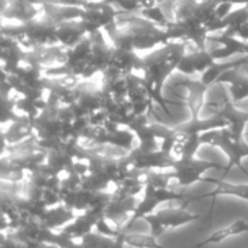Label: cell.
I'll use <instances>...</instances> for the list:
<instances>
[{
	"label": "cell",
	"instance_id": "cell-5",
	"mask_svg": "<svg viewBox=\"0 0 248 248\" xmlns=\"http://www.w3.org/2000/svg\"><path fill=\"white\" fill-rule=\"evenodd\" d=\"M179 200H190V198L186 194L178 193L171 188H160V186L145 183L144 189H143V199L140 202H137V206L133 210L130 219L124 225V232L130 229L133 223L137 222L138 219H143V217L154 212L161 203L167 202V201Z\"/></svg>",
	"mask_w": 248,
	"mask_h": 248
},
{
	"label": "cell",
	"instance_id": "cell-8",
	"mask_svg": "<svg viewBox=\"0 0 248 248\" xmlns=\"http://www.w3.org/2000/svg\"><path fill=\"white\" fill-rule=\"evenodd\" d=\"M130 166L140 171H155V170H171L176 157L164 150H142L133 148L125 155Z\"/></svg>",
	"mask_w": 248,
	"mask_h": 248
},
{
	"label": "cell",
	"instance_id": "cell-17",
	"mask_svg": "<svg viewBox=\"0 0 248 248\" xmlns=\"http://www.w3.org/2000/svg\"><path fill=\"white\" fill-rule=\"evenodd\" d=\"M213 62V57L211 56V52L205 48L195 47L194 51H186L181 63H179L177 70L186 75H193L196 73H203Z\"/></svg>",
	"mask_w": 248,
	"mask_h": 248
},
{
	"label": "cell",
	"instance_id": "cell-3",
	"mask_svg": "<svg viewBox=\"0 0 248 248\" xmlns=\"http://www.w3.org/2000/svg\"><path fill=\"white\" fill-rule=\"evenodd\" d=\"M104 31L110 38L111 45L136 52L157 48L172 41L164 28L143 17L116 19Z\"/></svg>",
	"mask_w": 248,
	"mask_h": 248
},
{
	"label": "cell",
	"instance_id": "cell-7",
	"mask_svg": "<svg viewBox=\"0 0 248 248\" xmlns=\"http://www.w3.org/2000/svg\"><path fill=\"white\" fill-rule=\"evenodd\" d=\"M173 181L176 186H190L203 181V174L211 170H224L222 165L208 160H199L195 157L176 159L172 164Z\"/></svg>",
	"mask_w": 248,
	"mask_h": 248
},
{
	"label": "cell",
	"instance_id": "cell-19",
	"mask_svg": "<svg viewBox=\"0 0 248 248\" xmlns=\"http://www.w3.org/2000/svg\"><path fill=\"white\" fill-rule=\"evenodd\" d=\"M201 145H202V143L200 140V135L177 132L173 148H172V155L176 159L195 157L196 153Z\"/></svg>",
	"mask_w": 248,
	"mask_h": 248
},
{
	"label": "cell",
	"instance_id": "cell-1",
	"mask_svg": "<svg viewBox=\"0 0 248 248\" xmlns=\"http://www.w3.org/2000/svg\"><path fill=\"white\" fill-rule=\"evenodd\" d=\"M113 45H108L102 31L90 34L72 47L65 48L63 63L44 70L45 77H74L90 79L108 68Z\"/></svg>",
	"mask_w": 248,
	"mask_h": 248
},
{
	"label": "cell",
	"instance_id": "cell-2",
	"mask_svg": "<svg viewBox=\"0 0 248 248\" xmlns=\"http://www.w3.org/2000/svg\"><path fill=\"white\" fill-rule=\"evenodd\" d=\"M186 41H170L166 45L155 48L153 52L143 57L142 78L149 91L153 102L159 104L167 111V102L162 94V89L167 78L177 70L184 53Z\"/></svg>",
	"mask_w": 248,
	"mask_h": 248
},
{
	"label": "cell",
	"instance_id": "cell-12",
	"mask_svg": "<svg viewBox=\"0 0 248 248\" xmlns=\"http://www.w3.org/2000/svg\"><path fill=\"white\" fill-rule=\"evenodd\" d=\"M127 98L135 108L136 115H143L147 113L152 104L154 103L150 97L149 91L143 81L142 75L132 74L127 79Z\"/></svg>",
	"mask_w": 248,
	"mask_h": 248
},
{
	"label": "cell",
	"instance_id": "cell-15",
	"mask_svg": "<svg viewBox=\"0 0 248 248\" xmlns=\"http://www.w3.org/2000/svg\"><path fill=\"white\" fill-rule=\"evenodd\" d=\"M127 127L135 133V136L137 137L140 145L138 148L142 150H148V152H152V150H159L160 149V143L157 140L156 136H155L154 130H153L152 123H149L148 120L147 114H143V115H137L130 124L127 125Z\"/></svg>",
	"mask_w": 248,
	"mask_h": 248
},
{
	"label": "cell",
	"instance_id": "cell-11",
	"mask_svg": "<svg viewBox=\"0 0 248 248\" xmlns=\"http://www.w3.org/2000/svg\"><path fill=\"white\" fill-rule=\"evenodd\" d=\"M208 40H212L220 45V47L210 51L215 61L225 60L232 55L248 56V41L242 40L236 35H232L227 31H223L220 35L212 36V38L208 36L207 41Z\"/></svg>",
	"mask_w": 248,
	"mask_h": 248
},
{
	"label": "cell",
	"instance_id": "cell-18",
	"mask_svg": "<svg viewBox=\"0 0 248 248\" xmlns=\"http://www.w3.org/2000/svg\"><path fill=\"white\" fill-rule=\"evenodd\" d=\"M179 86L188 90V99H186V106H188L190 115L200 116L201 110L205 106V93L208 90L203 82L199 80H183L178 82Z\"/></svg>",
	"mask_w": 248,
	"mask_h": 248
},
{
	"label": "cell",
	"instance_id": "cell-9",
	"mask_svg": "<svg viewBox=\"0 0 248 248\" xmlns=\"http://www.w3.org/2000/svg\"><path fill=\"white\" fill-rule=\"evenodd\" d=\"M215 110L227 121V128L232 137L237 140H244L245 130L248 125V110H241L230 99L225 98L222 103H215ZM213 110V111H215Z\"/></svg>",
	"mask_w": 248,
	"mask_h": 248
},
{
	"label": "cell",
	"instance_id": "cell-10",
	"mask_svg": "<svg viewBox=\"0 0 248 248\" xmlns=\"http://www.w3.org/2000/svg\"><path fill=\"white\" fill-rule=\"evenodd\" d=\"M143 65H144L143 57H140L136 51L113 46L110 57H109L108 68L106 70L120 73V74L128 77V75L136 74L137 72L142 73Z\"/></svg>",
	"mask_w": 248,
	"mask_h": 248
},
{
	"label": "cell",
	"instance_id": "cell-6",
	"mask_svg": "<svg viewBox=\"0 0 248 248\" xmlns=\"http://www.w3.org/2000/svg\"><path fill=\"white\" fill-rule=\"evenodd\" d=\"M186 207V206L183 205L178 208H165L156 211L143 217V220H145L149 225L150 234L155 237H160L167 229L183 227L200 219V216L188 212Z\"/></svg>",
	"mask_w": 248,
	"mask_h": 248
},
{
	"label": "cell",
	"instance_id": "cell-20",
	"mask_svg": "<svg viewBox=\"0 0 248 248\" xmlns=\"http://www.w3.org/2000/svg\"><path fill=\"white\" fill-rule=\"evenodd\" d=\"M77 217V213L65 207L63 203H60V205L47 208L40 219L43 220L45 227H47L51 230H55L57 228H64Z\"/></svg>",
	"mask_w": 248,
	"mask_h": 248
},
{
	"label": "cell",
	"instance_id": "cell-16",
	"mask_svg": "<svg viewBox=\"0 0 248 248\" xmlns=\"http://www.w3.org/2000/svg\"><path fill=\"white\" fill-rule=\"evenodd\" d=\"M56 34H57L58 45L68 48L85 38L87 31L81 18H72L57 22Z\"/></svg>",
	"mask_w": 248,
	"mask_h": 248
},
{
	"label": "cell",
	"instance_id": "cell-25",
	"mask_svg": "<svg viewBox=\"0 0 248 248\" xmlns=\"http://www.w3.org/2000/svg\"><path fill=\"white\" fill-rule=\"evenodd\" d=\"M138 4H140V10L143 9H150V7L155 6V5H159L157 4L156 0H137Z\"/></svg>",
	"mask_w": 248,
	"mask_h": 248
},
{
	"label": "cell",
	"instance_id": "cell-22",
	"mask_svg": "<svg viewBox=\"0 0 248 248\" xmlns=\"http://www.w3.org/2000/svg\"><path fill=\"white\" fill-rule=\"evenodd\" d=\"M248 63V56H244L240 60L232 61V62H222V61H216L213 62L207 69L203 73H201L200 81L203 82L206 86L210 87L211 85H215L216 81H217L218 78L225 73L227 70L234 69V68L242 67L244 64Z\"/></svg>",
	"mask_w": 248,
	"mask_h": 248
},
{
	"label": "cell",
	"instance_id": "cell-4",
	"mask_svg": "<svg viewBox=\"0 0 248 248\" xmlns=\"http://www.w3.org/2000/svg\"><path fill=\"white\" fill-rule=\"evenodd\" d=\"M200 140L202 144H210L222 150L228 159L227 167H224V176H227L232 167H239L246 176L247 170L242 166V160L248 157V144L245 140H235L228 128H218V130L206 131L201 133Z\"/></svg>",
	"mask_w": 248,
	"mask_h": 248
},
{
	"label": "cell",
	"instance_id": "cell-24",
	"mask_svg": "<svg viewBox=\"0 0 248 248\" xmlns=\"http://www.w3.org/2000/svg\"><path fill=\"white\" fill-rule=\"evenodd\" d=\"M140 15H142L143 18H145L149 22H153V23L161 27V28H165L170 22L166 18V16H165L164 11H162L160 5H155V6L150 7V9L140 10Z\"/></svg>",
	"mask_w": 248,
	"mask_h": 248
},
{
	"label": "cell",
	"instance_id": "cell-13",
	"mask_svg": "<svg viewBox=\"0 0 248 248\" xmlns=\"http://www.w3.org/2000/svg\"><path fill=\"white\" fill-rule=\"evenodd\" d=\"M228 84L232 101L235 104L248 98V75L241 72V67L227 70L217 79L215 85Z\"/></svg>",
	"mask_w": 248,
	"mask_h": 248
},
{
	"label": "cell",
	"instance_id": "cell-14",
	"mask_svg": "<svg viewBox=\"0 0 248 248\" xmlns=\"http://www.w3.org/2000/svg\"><path fill=\"white\" fill-rule=\"evenodd\" d=\"M202 182H207V183L213 184L216 186V189L210 193L202 194V195L199 196H193L190 198V200L188 201V203L190 201L200 200V199H206V198H212V200H216L217 196H235L237 199H242V200L248 201V184H236V183H229V182H224L223 179L218 178H212V177H203Z\"/></svg>",
	"mask_w": 248,
	"mask_h": 248
},
{
	"label": "cell",
	"instance_id": "cell-23",
	"mask_svg": "<svg viewBox=\"0 0 248 248\" xmlns=\"http://www.w3.org/2000/svg\"><path fill=\"white\" fill-rule=\"evenodd\" d=\"M125 245L132 248H166L157 242V237L153 236L152 234H124Z\"/></svg>",
	"mask_w": 248,
	"mask_h": 248
},
{
	"label": "cell",
	"instance_id": "cell-21",
	"mask_svg": "<svg viewBox=\"0 0 248 248\" xmlns=\"http://www.w3.org/2000/svg\"><path fill=\"white\" fill-rule=\"evenodd\" d=\"M248 232V222L245 219H237L234 223H232L230 225H228L227 228H223V229L217 230L213 234H211L207 239H205L203 241L199 242L198 245H195L191 248H202L207 245H217L220 242L225 241L227 239L232 236H237V235L245 234Z\"/></svg>",
	"mask_w": 248,
	"mask_h": 248
},
{
	"label": "cell",
	"instance_id": "cell-26",
	"mask_svg": "<svg viewBox=\"0 0 248 248\" xmlns=\"http://www.w3.org/2000/svg\"><path fill=\"white\" fill-rule=\"evenodd\" d=\"M124 234H125V232H123L118 237H115L111 248H125L126 245H125V240H124Z\"/></svg>",
	"mask_w": 248,
	"mask_h": 248
}]
</instances>
